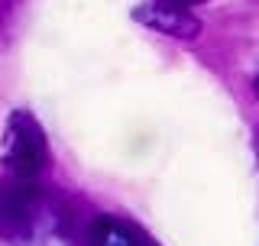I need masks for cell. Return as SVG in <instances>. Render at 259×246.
<instances>
[{"instance_id": "277c9868", "label": "cell", "mask_w": 259, "mask_h": 246, "mask_svg": "<svg viewBox=\"0 0 259 246\" xmlns=\"http://www.w3.org/2000/svg\"><path fill=\"white\" fill-rule=\"evenodd\" d=\"M156 4H165V7H178V10H188V7H198L204 0H156Z\"/></svg>"}, {"instance_id": "6da1fadb", "label": "cell", "mask_w": 259, "mask_h": 246, "mask_svg": "<svg viewBox=\"0 0 259 246\" xmlns=\"http://www.w3.org/2000/svg\"><path fill=\"white\" fill-rule=\"evenodd\" d=\"M4 169L13 182H39L49 169V139L29 110H13L4 130Z\"/></svg>"}, {"instance_id": "7a4b0ae2", "label": "cell", "mask_w": 259, "mask_h": 246, "mask_svg": "<svg viewBox=\"0 0 259 246\" xmlns=\"http://www.w3.org/2000/svg\"><path fill=\"white\" fill-rule=\"evenodd\" d=\"M133 20L149 26L152 32H162V36L172 39H198L201 32V20L191 10H178V7H165V4H143L133 10Z\"/></svg>"}, {"instance_id": "5b68a950", "label": "cell", "mask_w": 259, "mask_h": 246, "mask_svg": "<svg viewBox=\"0 0 259 246\" xmlns=\"http://www.w3.org/2000/svg\"><path fill=\"white\" fill-rule=\"evenodd\" d=\"M253 88H256V94H259V68H256V78H253Z\"/></svg>"}, {"instance_id": "3957f363", "label": "cell", "mask_w": 259, "mask_h": 246, "mask_svg": "<svg viewBox=\"0 0 259 246\" xmlns=\"http://www.w3.org/2000/svg\"><path fill=\"white\" fill-rule=\"evenodd\" d=\"M88 246H156L152 236L123 217H97L88 230Z\"/></svg>"}]
</instances>
